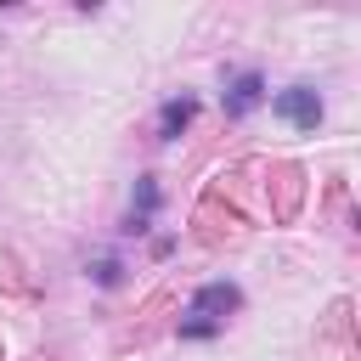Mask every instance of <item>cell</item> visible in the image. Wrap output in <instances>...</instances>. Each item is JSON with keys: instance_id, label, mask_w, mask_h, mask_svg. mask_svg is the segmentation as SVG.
Returning a JSON list of instances; mask_svg holds the SVG:
<instances>
[{"instance_id": "obj_1", "label": "cell", "mask_w": 361, "mask_h": 361, "mask_svg": "<svg viewBox=\"0 0 361 361\" xmlns=\"http://www.w3.org/2000/svg\"><path fill=\"white\" fill-rule=\"evenodd\" d=\"M237 305V288H226V282H214V288H203L197 299H192V322H186V338H209L214 327H220V316Z\"/></svg>"}, {"instance_id": "obj_2", "label": "cell", "mask_w": 361, "mask_h": 361, "mask_svg": "<svg viewBox=\"0 0 361 361\" xmlns=\"http://www.w3.org/2000/svg\"><path fill=\"white\" fill-rule=\"evenodd\" d=\"M276 113H282L288 124H299V130H310V124L322 118V102H316V90H305V85H293V90H282V96H276Z\"/></svg>"}, {"instance_id": "obj_3", "label": "cell", "mask_w": 361, "mask_h": 361, "mask_svg": "<svg viewBox=\"0 0 361 361\" xmlns=\"http://www.w3.org/2000/svg\"><path fill=\"white\" fill-rule=\"evenodd\" d=\"M259 96H265L259 73H237V79H231V96H226V107H231V113H248V107H259Z\"/></svg>"}, {"instance_id": "obj_4", "label": "cell", "mask_w": 361, "mask_h": 361, "mask_svg": "<svg viewBox=\"0 0 361 361\" xmlns=\"http://www.w3.org/2000/svg\"><path fill=\"white\" fill-rule=\"evenodd\" d=\"M186 118H192V102H169V107H164V135H175Z\"/></svg>"}]
</instances>
